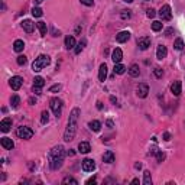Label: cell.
<instances>
[{
	"mask_svg": "<svg viewBox=\"0 0 185 185\" xmlns=\"http://www.w3.org/2000/svg\"><path fill=\"white\" fill-rule=\"evenodd\" d=\"M80 109L74 107L70 113V119H68V125H67L65 133H64V140L65 142H71L75 137L77 133V126H78V117H80Z\"/></svg>",
	"mask_w": 185,
	"mask_h": 185,
	"instance_id": "6da1fadb",
	"label": "cell"
},
{
	"mask_svg": "<svg viewBox=\"0 0 185 185\" xmlns=\"http://www.w3.org/2000/svg\"><path fill=\"white\" fill-rule=\"evenodd\" d=\"M48 158H49V166H51V169H54V171L60 169L62 166L64 158H65V149H64V146H61V145L54 146L49 151Z\"/></svg>",
	"mask_w": 185,
	"mask_h": 185,
	"instance_id": "7a4b0ae2",
	"label": "cell"
},
{
	"mask_svg": "<svg viewBox=\"0 0 185 185\" xmlns=\"http://www.w3.org/2000/svg\"><path fill=\"white\" fill-rule=\"evenodd\" d=\"M49 62H51V58H49L48 55H39L36 60L33 61L32 64V70L35 71V72H39V71L42 70V68H45V67L49 65Z\"/></svg>",
	"mask_w": 185,
	"mask_h": 185,
	"instance_id": "3957f363",
	"label": "cell"
},
{
	"mask_svg": "<svg viewBox=\"0 0 185 185\" xmlns=\"http://www.w3.org/2000/svg\"><path fill=\"white\" fill-rule=\"evenodd\" d=\"M49 106H51V110L54 111V114L60 119L61 113H62V100L58 97H54L51 101H49Z\"/></svg>",
	"mask_w": 185,
	"mask_h": 185,
	"instance_id": "277c9868",
	"label": "cell"
},
{
	"mask_svg": "<svg viewBox=\"0 0 185 185\" xmlns=\"http://www.w3.org/2000/svg\"><path fill=\"white\" fill-rule=\"evenodd\" d=\"M16 135H17V137H20V139H31V137L33 136V130L31 127L20 126V127H17Z\"/></svg>",
	"mask_w": 185,
	"mask_h": 185,
	"instance_id": "5b68a950",
	"label": "cell"
},
{
	"mask_svg": "<svg viewBox=\"0 0 185 185\" xmlns=\"http://www.w3.org/2000/svg\"><path fill=\"white\" fill-rule=\"evenodd\" d=\"M159 16L162 20H169L171 17H172V9H171V6L169 5H163L161 7V10H159Z\"/></svg>",
	"mask_w": 185,
	"mask_h": 185,
	"instance_id": "8992f818",
	"label": "cell"
},
{
	"mask_svg": "<svg viewBox=\"0 0 185 185\" xmlns=\"http://www.w3.org/2000/svg\"><path fill=\"white\" fill-rule=\"evenodd\" d=\"M147 92H149V87H147V84H145V82H140V84L137 85V88H136L137 97L146 98L147 97Z\"/></svg>",
	"mask_w": 185,
	"mask_h": 185,
	"instance_id": "52a82bcc",
	"label": "cell"
},
{
	"mask_svg": "<svg viewBox=\"0 0 185 185\" xmlns=\"http://www.w3.org/2000/svg\"><path fill=\"white\" fill-rule=\"evenodd\" d=\"M81 168H82V171H85V172H92V171L96 169V162H94L92 159H84L81 162Z\"/></svg>",
	"mask_w": 185,
	"mask_h": 185,
	"instance_id": "ba28073f",
	"label": "cell"
},
{
	"mask_svg": "<svg viewBox=\"0 0 185 185\" xmlns=\"http://www.w3.org/2000/svg\"><path fill=\"white\" fill-rule=\"evenodd\" d=\"M22 82H23L22 77L16 75V77H12V78H10V81H9V85L12 87V90H15V91H17L19 88L22 87Z\"/></svg>",
	"mask_w": 185,
	"mask_h": 185,
	"instance_id": "9c48e42d",
	"label": "cell"
},
{
	"mask_svg": "<svg viewBox=\"0 0 185 185\" xmlns=\"http://www.w3.org/2000/svg\"><path fill=\"white\" fill-rule=\"evenodd\" d=\"M12 127V119L10 117H5V119L0 122V130L3 132V133H7V132L10 130Z\"/></svg>",
	"mask_w": 185,
	"mask_h": 185,
	"instance_id": "30bf717a",
	"label": "cell"
},
{
	"mask_svg": "<svg viewBox=\"0 0 185 185\" xmlns=\"http://www.w3.org/2000/svg\"><path fill=\"white\" fill-rule=\"evenodd\" d=\"M129 38H130V32H127V31H122V32H119L117 35H116V41H117L119 44H125V42H127Z\"/></svg>",
	"mask_w": 185,
	"mask_h": 185,
	"instance_id": "8fae6325",
	"label": "cell"
},
{
	"mask_svg": "<svg viewBox=\"0 0 185 185\" xmlns=\"http://www.w3.org/2000/svg\"><path fill=\"white\" fill-rule=\"evenodd\" d=\"M137 46H139V49H142V51H146V49L151 46V38H149V36L140 38L137 41Z\"/></svg>",
	"mask_w": 185,
	"mask_h": 185,
	"instance_id": "7c38bea8",
	"label": "cell"
},
{
	"mask_svg": "<svg viewBox=\"0 0 185 185\" xmlns=\"http://www.w3.org/2000/svg\"><path fill=\"white\" fill-rule=\"evenodd\" d=\"M181 91H182V84H181V81H174L171 84V92L174 94L175 97L181 96Z\"/></svg>",
	"mask_w": 185,
	"mask_h": 185,
	"instance_id": "4fadbf2b",
	"label": "cell"
},
{
	"mask_svg": "<svg viewBox=\"0 0 185 185\" xmlns=\"http://www.w3.org/2000/svg\"><path fill=\"white\" fill-rule=\"evenodd\" d=\"M123 58V52H122V49L120 48H114L113 49V52H111V60L114 64H119L120 61Z\"/></svg>",
	"mask_w": 185,
	"mask_h": 185,
	"instance_id": "5bb4252c",
	"label": "cell"
},
{
	"mask_svg": "<svg viewBox=\"0 0 185 185\" xmlns=\"http://www.w3.org/2000/svg\"><path fill=\"white\" fill-rule=\"evenodd\" d=\"M166 55H168V49L165 45H159L158 49H156V58L159 61H162L163 58H166Z\"/></svg>",
	"mask_w": 185,
	"mask_h": 185,
	"instance_id": "9a60e30c",
	"label": "cell"
},
{
	"mask_svg": "<svg viewBox=\"0 0 185 185\" xmlns=\"http://www.w3.org/2000/svg\"><path fill=\"white\" fill-rule=\"evenodd\" d=\"M22 27H23L25 32L32 33L33 29H35V23H33L32 20H29V19H25V20H22Z\"/></svg>",
	"mask_w": 185,
	"mask_h": 185,
	"instance_id": "2e32d148",
	"label": "cell"
},
{
	"mask_svg": "<svg viewBox=\"0 0 185 185\" xmlns=\"http://www.w3.org/2000/svg\"><path fill=\"white\" fill-rule=\"evenodd\" d=\"M0 145L5 147V149H7V151H12V149L15 147V143H13V140H12L10 137H2Z\"/></svg>",
	"mask_w": 185,
	"mask_h": 185,
	"instance_id": "e0dca14e",
	"label": "cell"
},
{
	"mask_svg": "<svg viewBox=\"0 0 185 185\" xmlns=\"http://www.w3.org/2000/svg\"><path fill=\"white\" fill-rule=\"evenodd\" d=\"M106 78H107V65L101 64L100 68H98V80L100 81H106Z\"/></svg>",
	"mask_w": 185,
	"mask_h": 185,
	"instance_id": "ac0fdd59",
	"label": "cell"
},
{
	"mask_svg": "<svg viewBox=\"0 0 185 185\" xmlns=\"http://www.w3.org/2000/svg\"><path fill=\"white\" fill-rule=\"evenodd\" d=\"M114 159H116V156H114V153H113V151H107V152H104V155H103V162H106V163H113V162H114Z\"/></svg>",
	"mask_w": 185,
	"mask_h": 185,
	"instance_id": "d6986e66",
	"label": "cell"
},
{
	"mask_svg": "<svg viewBox=\"0 0 185 185\" xmlns=\"http://www.w3.org/2000/svg\"><path fill=\"white\" fill-rule=\"evenodd\" d=\"M77 46V44H75V38L72 36V35H68L65 38V48L67 49H74Z\"/></svg>",
	"mask_w": 185,
	"mask_h": 185,
	"instance_id": "ffe728a7",
	"label": "cell"
},
{
	"mask_svg": "<svg viewBox=\"0 0 185 185\" xmlns=\"http://www.w3.org/2000/svg\"><path fill=\"white\" fill-rule=\"evenodd\" d=\"M90 151H91V146H90V143H88V142H80V145H78V152L88 153Z\"/></svg>",
	"mask_w": 185,
	"mask_h": 185,
	"instance_id": "44dd1931",
	"label": "cell"
},
{
	"mask_svg": "<svg viewBox=\"0 0 185 185\" xmlns=\"http://www.w3.org/2000/svg\"><path fill=\"white\" fill-rule=\"evenodd\" d=\"M23 48H25V42H23L22 39H16L13 42V51L15 52H22Z\"/></svg>",
	"mask_w": 185,
	"mask_h": 185,
	"instance_id": "7402d4cb",
	"label": "cell"
},
{
	"mask_svg": "<svg viewBox=\"0 0 185 185\" xmlns=\"http://www.w3.org/2000/svg\"><path fill=\"white\" fill-rule=\"evenodd\" d=\"M129 74H130V77H133V78H136V77L140 75L139 65H137V64H133V65H130V68H129Z\"/></svg>",
	"mask_w": 185,
	"mask_h": 185,
	"instance_id": "603a6c76",
	"label": "cell"
},
{
	"mask_svg": "<svg viewBox=\"0 0 185 185\" xmlns=\"http://www.w3.org/2000/svg\"><path fill=\"white\" fill-rule=\"evenodd\" d=\"M88 127H90L92 132H100V129H101V123H100L98 120H92V122L88 123Z\"/></svg>",
	"mask_w": 185,
	"mask_h": 185,
	"instance_id": "cb8c5ba5",
	"label": "cell"
},
{
	"mask_svg": "<svg viewBox=\"0 0 185 185\" xmlns=\"http://www.w3.org/2000/svg\"><path fill=\"white\" fill-rule=\"evenodd\" d=\"M36 26H38L41 35H42V36H45V35H46V32H48V26H46V23H45V22H38V23H36Z\"/></svg>",
	"mask_w": 185,
	"mask_h": 185,
	"instance_id": "d4e9b609",
	"label": "cell"
},
{
	"mask_svg": "<svg viewBox=\"0 0 185 185\" xmlns=\"http://www.w3.org/2000/svg\"><path fill=\"white\" fill-rule=\"evenodd\" d=\"M45 85V80L42 77H35L33 80V87H38V88H42Z\"/></svg>",
	"mask_w": 185,
	"mask_h": 185,
	"instance_id": "484cf974",
	"label": "cell"
},
{
	"mask_svg": "<svg viewBox=\"0 0 185 185\" xmlns=\"http://www.w3.org/2000/svg\"><path fill=\"white\" fill-rule=\"evenodd\" d=\"M113 71H114V74H119V75H120V74H123V72L126 71V67L123 65V64H120V62H119V64H114V68H113Z\"/></svg>",
	"mask_w": 185,
	"mask_h": 185,
	"instance_id": "4316f807",
	"label": "cell"
},
{
	"mask_svg": "<svg viewBox=\"0 0 185 185\" xmlns=\"http://www.w3.org/2000/svg\"><path fill=\"white\" fill-rule=\"evenodd\" d=\"M143 184L145 185L152 184V176H151V172H149V171H145V172H143Z\"/></svg>",
	"mask_w": 185,
	"mask_h": 185,
	"instance_id": "83f0119b",
	"label": "cell"
},
{
	"mask_svg": "<svg viewBox=\"0 0 185 185\" xmlns=\"http://www.w3.org/2000/svg\"><path fill=\"white\" fill-rule=\"evenodd\" d=\"M85 45H87V41H85V39H82V41H80V44L77 45L75 48H74V52H75L77 55L80 54V52H81L82 49H84V46H85Z\"/></svg>",
	"mask_w": 185,
	"mask_h": 185,
	"instance_id": "f1b7e54d",
	"label": "cell"
},
{
	"mask_svg": "<svg viewBox=\"0 0 185 185\" xmlns=\"http://www.w3.org/2000/svg\"><path fill=\"white\" fill-rule=\"evenodd\" d=\"M68 184H71V185H78V181L74 180L72 176H65V178L62 180V185H68Z\"/></svg>",
	"mask_w": 185,
	"mask_h": 185,
	"instance_id": "f546056e",
	"label": "cell"
},
{
	"mask_svg": "<svg viewBox=\"0 0 185 185\" xmlns=\"http://www.w3.org/2000/svg\"><path fill=\"white\" fill-rule=\"evenodd\" d=\"M174 48L176 49V51H182V49H184V41H182L181 38L175 39V42H174Z\"/></svg>",
	"mask_w": 185,
	"mask_h": 185,
	"instance_id": "4dcf8cb0",
	"label": "cell"
},
{
	"mask_svg": "<svg viewBox=\"0 0 185 185\" xmlns=\"http://www.w3.org/2000/svg\"><path fill=\"white\" fill-rule=\"evenodd\" d=\"M162 22H159V20H153L152 22V31L153 32H159V31H162Z\"/></svg>",
	"mask_w": 185,
	"mask_h": 185,
	"instance_id": "1f68e13d",
	"label": "cell"
},
{
	"mask_svg": "<svg viewBox=\"0 0 185 185\" xmlns=\"http://www.w3.org/2000/svg\"><path fill=\"white\" fill-rule=\"evenodd\" d=\"M19 103H20V98H19V96H12V98H10V104H12V107L13 109H16L17 106H19Z\"/></svg>",
	"mask_w": 185,
	"mask_h": 185,
	"instance_id": "d6a6232c",
	"label": "cell"
},
{
	"mask_svg": "<svg viewBox=\"0 0 185 185\" xmlns=\"http://www.w3.org/2000/svg\"><path fill=\"white\" fill-rule=\"evenodd\" d=\"M48 120H49V113L46 110H44V111L41 113V123L45 125V123H48Z\"/></svg>",
	"mask_w": 185,
	"mask_h": 185,
	"instance_id": "836d02e7",
	"label": "cell"
},
{
	"mask_svg": "<svg viewBox=\"0 0 185 185\" xmlns=\"http://www.w3.org/2000/svg\"><path fill=\"white\" fill-rule=\"evenodd\" d=\"M32 15H33V17H41L42 16V9H41V7H33Z\"/></svg>",
	"mask_w": 185,
	"mask_h": 185,
	"instance_id": "e575fe53",
	"label": "cell"
},
{
	"mask_svg": "<svg viewBox=\"0 0 185 185\" xmlns=\"http://www.w3.org/2000/svg\"><path fill=\"white\" fill-rule=\"evenodd\" d=\"M16 62L19 64V65H25V64L27 62V60H26V56H25V55H19V56L16 58Z\"/></svg>",
	"mask_w": 185,
	"mask_h": 185,
	"instance_id": "d590c367",
	"label": "cell"
},
{
	"mask_svg": "<svg viewBox=\"0 0 185 185\" xmlns=\"http://www.w3.org/2000/svg\"><path fill=\"white\" fill-rule=\"evenodd\" d=\"M130 16H132V10H122V13H120V17H122L123 20L129 19Z\"/></svg>",
	"mask_w": 185,
	"mask_h": 185,
	"instance_id": "8d00e7d4",
	"label": "cell"
},
{
	"mask_svg": "<svg viewBox=\"0 0 185 185\" xmlns=\"http://www.w3.org/2000/svg\"><path fill=\"white\" fill-rule=\"evenodd\" d=\"M153 75L156 77V78H162V75H163L162 68H159V67H156V68L153 70Z\"/></svg>",
	"mask_w": 185,
	"mask_h": 185,
	"instance_id": "74e56055",
	"label": "cell"
},
{
	"mask_svg": "<svg viewBox=\"0 0 185 185\" xmlns=\"http://www.w3.org/2000/svg\"><path fill=\"white\" fill-rule=\"evenodd\" d=\"M61 90V84H54L52 87H49V92H58Z\"/></svg>",
	"mask_w": 185,
	"mask_h": 185,
	"instance_id": "f35d334b",
	"label": "cell"
},
{
	"mask_svg": "<svg viewBox=\"0 0 185 185\" xmlns=\"http://www.w3.org/2000/svg\"><path fill=\"white\" fill-rule=\"evenodd\" d=\"M163 159H165V153L161 152V151H159V152H156V161H158V162H162Z\"/></svg>",
	"mask_w": 185,
	"mask_h": 185,
	"instance_id": "ab89813d",
	"label": "cell"
},
{
	"mask_svg": "<svg viewBox=\"0 0 185 185\" xmlns=\"http://www.w3.org/2000/svg\"><path fill=\"white\" fill-rule=\"evenodd\" d=\"M155 15H156V12L153 10V9H147L146 10V16L147 17H155Z\"/></svg>",
	"mask_w": 185,
	"mask_h": 185,
	"instance_id": "60d3db41",
	"label": "cell"
},
{
	"mask_svg": "<svg viewBox=\"0 0 185 185\" xmlns=\"http://www.w3.org/2000/svg\"><path fill=\"white\" fill-rule=\"evenodd\" d=\"M81 3L84 6H92L94 5V0H81Z\"/></svg>",
	"mask_w": 185,
	"mask_h": 185,
	"instance_id": "b9f144b4",
	"label": "cell"
},
{
	"mask_svg": "<svg viewBox=\"0 0 185 185\" xmlns=\"http://www.w3.org/2000/svg\"><path fill=\"white\" fill-rule=\"evenodd\" d=\"M85 184H87V185H91V184H97V180H96V178H90V180H88L87 182H85Z\"/></svg>",
	"mask_w": 185,
	"mask_h": 185,
	"instance_id": "7bdbcfd3",
	"label": "cell"
},
{
	"mask_svg": "<svg viewBox=\"0 0 185 185\" xmlns=\"http://www.w3.org/2000/svg\"><path fill=\"white\" fill-rule=\"evenodd\" d=\"M172 32H174V29H172V27H169V29H166V31H165V36H169V35H171Z\"/></svg>",
	"mask_w": 185,
	"mask_h": 185,
	"instance_id": "ee69618b",
	"label": "cell"
},
{
	"mask_svg": "<svg viewBox=\"0 0 185 185\" xmlns=\"http://www.w3.org/2000/svg\"><path fill=\"white\" fill-rule=\"evenodd\" d=\"M163 139H165V140H171V135H169L168 132H166V133H163Z\"/></svg>",
	"mask_w": 185,
	"mask_h": 185,
	"instance_id": "f6af8a7d",
	"label": "cell"
},
{
	"mask_svg": "<svg viewBox=\"0 0 185 185\" xmlns=\"http://www.w3.org/2000/svg\"><path fill=\"white\" fill-rule=\"evenodd\" d=\"M68 155H70V156H74V155H75V152H74V149H70V151H68Z\"/></svg>",
	"mask_w": 185,
	"mask_h": 185,
	"instance_id": "bcb514c9",
	"label": "cell"
},
{
	"mask_svg": "<svg viewBox=\"0 0 185 185\" xmlns=\"http://www.w3.org/2000/svg\"><path fill=\"white\" fill-rule=\"evenodd\" d=\"M33 92H36V94H41V88H38V87H33Z\"/></svg>",
	"mask_w": 185,
	"mask_h": 185,
	"instance_id": "7dc6e473",
	"label": "cell"
},
{
	"mask_svg": "<svg viewBox=\"0 0 185 185\" xmlns=\"http://www.w3.org/2000/svg\"><path fill=\"white\" fill-rule=\"evenodd\" d=\"M35 103H36V98H29V104H32L33 106Z\"/></svg>",
	"mask_w": 185,
	"mask_h": 185,
	"instance_id": "c3c4849f",
	"label": "cell"
},
{
	"mask_svg": "<svg viewBox=\"0 0 185 185\" xmlns=\"http://www.w3.org/2000/svg\"><path fill=\"white\" fill-rule=\"evenodd\" d=\"M97 109H98V110L103 109V104H101V101H97Z\"/></svg>",
	"mask_w": 185,
	"mask_h": 185,
	"instance_id": "681fc988",
	"label": "cell"
},
{
	"mask_svg": "<svg viewBox=\"0 0 185 185\" xmlns=\"http://www.w3.org/2000/svg\"><path fill=\"white\" fill-rule=\"evenodd\" d=\"M135 168H136V169H140L142 165H140V163H136V165H135Z\"/></svg>",
	"mask_w": 185,
	"mask_h": 185,
	"instance_id": "f907efd6",
	"label": "cell"
},
{
	"mask_svg": "<svg viewBox=\"0 0 185 185\" xmlns=\"http://www.w3.org/2000/svg\"><path fill=\"white\" fill-rule=\"evenodd\" d=\"M42 2H44V0H35V3H36V5H39V3H42Z\"/></svg>",
	"mask_w": 185,
	"mask_h": 185,
	"instance_id": "816d5d0a",
	"label": "cell"
},
{
	"mask_svg": "<svg viewBox=\"0 0 185 185\" xmlns=\"http://www.w3.org/2000/svg\"><path fill=\"white\" fill-rule=\"evenodd\" d=\"M126 3H132V2H133V0H125Z\"/></svg>",
	"mask_w": 185,
	"mask_h": 185,
	"instance_id": "f5cc1de1",
	"label": "cell"
},
{
	"mask_svg": "<svg viewBox=\"0 0 185 185\" xmlns=\"http://www.w3.org/2000/svg\"><path fill=\"white\" fill-rule=\"evenodd\" d=\"M145 2H149V0H145Z\"/></svg>",
	"mask_w": 185,
	"mask_h": 185,
	"instance_id": "db71d44e",
	"label": "cell"
}]
</instances>
